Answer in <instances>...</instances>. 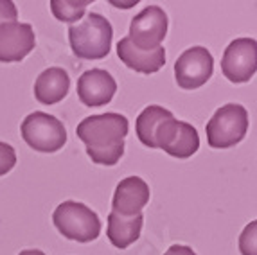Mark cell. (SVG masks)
Returning a JSON list of instances; mask_svg holds the SVG:
<instances>
[{
  "mask_svg": "<svg viewBox=\"0 0 257 255\" xmlns=\"http://www.w3.org/2000/svg\"><path fill=\"white\" fill-rule=\"evenodd\" d=\"M130 122L124 115L108 113L90 115L77 124L76 135L86 146V155L99 166H115L124 155V139Z\"/></svg>",
  "mask_w": 257,
  "mask_h": 255,
  "instance_id": "6da1fadb",
  "label": "cell"
},
{
  "mask_svg": "<svg viewBox=\"0 0 257 255\" xmlns=\"http://www.w3.org/2000/svg\"><path fill=\"white\" fill-rule=\"evenodd\" d=\"M113 29L106 17L88 13L69 27V43L79 60H103L110 54Z\"/></svg>",
  "mask_w": 257,
  "mask_h": 255,
  "instance_id": "7a4b0ae2",
  "label": "cell"
},
{
  "mask_svg": "<svg viewBox=\"0 0 257 255\" xmlns=\"http://www.w3.org/2000/svg\"><path fill=\"white\" fill-rule=\"evenodd\" d=\"M52 223L60 234L70 241L90 242L101 234V219L90 207L81 201H63L56 207Z\"/></svg>",
  "mask_w": 257,
  "mask_h": 255,
  "instance_id": "3957f363",
  "label": "cell"
},
{
  "mask_svg": "<svg viewBox=\"0 0 257 255\" xmlns=\"http://www.w3.org/2000/svg\"><path fill=\"white\" fill-rule=\"evenodd\" d=\"M207 142L214 149H227L239 144L248 132V111L246 108L230 102L218 108L205 126Z\"/></svg>",
  "mask_w": 257,
  "mask_h": 255,
  "instance_id": "277c9868",
  "label": "cell"
},
{
  "mask_svg": "<svg viewBox=\"0 0 257 255\" xmlns=\"http://www.w3.org/2000/svg\"><path fill=\"white\" fill-rule=\"evenodd\" d=\"M22 137L29 148L40 153H56L67 144V130L58 117L33 111L22 122Z\"/></svg>",
  "mask_w": 257,
  "mask_h": 255,
  "instance_id": "5b68a950",
  "label": "cell"
},
{
  "mask_svg": "<svg viewBox=\"0 0 257 255\" xmlns=\"http://www.w3.org/2000/svg\"><path fill=\"white\" fill-rule=\"evenodd\" d=\"M167 15L160 6H148L133 17L130 24L128 40L139 49V51H155L162 47L167 34Z\"/></svg>",
  "mask_w": 257,
  "mask_h": 255,
  "instance_id": "8992f818",
  "label": "cell"
},
{
  "mask_svg": "<svg viewBox=\"0 0 257 255\" xmlns=\"http://www.w3.org/2000/svg\"><path fill=\"white\" fill-rule=\"evenodd\" d=\"M214 72V60L205 47H191L180 54L175 63V79L184 90L200 88Z\"/></svg>",
  "mask_w": 257,
  "mask_h": 255,
  "instance_id": "52a82bcc",
  "label": "cell"
},
{
  "mask_svg": "<svg viewBox=\"0 0 257 255\" xmlns=\"http://www.w3.org/2000/svg\"><path fill=\"white\" fill-rule=\"evenodd\" d=\"M257 68V42L253 38H236L225 49L221 70L232 83H246Z\"/></svg>",
  "mask_w": 257,
  "mask_h": 255,
  "instance_id": "ba28073f",
  "label": "cell"
},
{
  "mask_svg": "<svg viewBox=\"0 0 257 255\" xmlns=\"http://www.w3.org/2000/svg\"><path fill=\"white\" fill-rule=\"evenodd\" d=\"M36 45L35 29L31 24L9 22L0 26V61L15 63L33 52Z\"/></svg>",
  "mask_w": 257,
  "mask_h": 255,
  "instance_id": "9c48e42d",
  "label": "cell"
},
{
  "mask_svg": "<svg viewBox=\"0 0 257 255\" xmlns=\"http://www.w3.org/2000/svg\"><path fill=\"white\" fill-rule=\"evenodd\" d=\"M150 185L141 176H128L117 183L113 200H111V212L119 216L133 217L142 214V208L150 203Z\"/></svg>",
  "mask_w": 257,
  "mask_h": 255,
  "instance_id": "30bf717a",
  "label": "cell"
},
{
  "mask_svg": "<svg viewBox=\"0 0 257 255\" xmlns=\"http://www.w3.org/2000/svg\"><path fill=\"white\" fill-rule=\"evenodd\" d=\"M117 83L110 72L103 68L86 70L77 79V97L85 106H103L113 99Z\"/></svg>",
  "mask_w": 257,
  "mask_h": 255,
  "instance_id": "8fae6325",
  "label": "cell"
},
{
  "mask_svg": "<svg viewBox=\"0 0 257 255\" xmlns=\"http://www.w3.org/2000/svg\"><path fill=\"white\" fill-rule=\"evenodd\" d=\"M117 56L126 67L141 74H155L166 65L164 47L155 49V51H139L128 40V36L120 38L119 43H117Z\"/></svg>",
  "mask_w": 257,
  "mask_h": 255,
  "instance_id": "7c38bea8",
  "label": "cell"
},
{
  "mask_svg": "<svg viewBox=\"0 0 257 255\" xmlns=\"http://www.w3.org/2000/svg\"><path fill=\"white\" fill-rule=\"evenodd\" d=\"M175 115L166 108L159 106V104H150L139 113L137 122H135V130H137L139 141L146 148H159L160 137L166 124L173 119Z\"/></svg>",
  "mask_w": 257,
  "mask_h": 255,
  "instance_id": "4fadbf2b",
  "label": "cell"
},
{
  "mask_svg": "<svg viewBox=\"0 0 257 255\" xmlns=\"http://www.w3.org/2000/svg\"><path fill=\"white\" fill-rule=\"evenodd\" d=\"M70 90V77L60 67H51L38 74L35 81V97L42 104H56L63 101Z\"/></svg>",
  "mask_w": 257,
  "mask_h": 255,
  "instance_id": "5bb4252c",
  "label": "cell"
},
{
  "mask_svg": "<svg viewBox=\"0 0 257 255\" xmlns=\"http://www.w3.org/2000/svg\"><path fill=\"white\" fill-rule=\"evenodd\" d=\"M142 225H144V216L139 214V216L126 217L119 216L115 212H110L108 216V228L106 235L110 239V242L119 250H124L130 244L137 241L141 237Z\"/></svg>",
  "mask_w": 257,
  "mask_h": 255,
  "instance_id": "9a60e30c",
  "label": "cell"
},
{
  "mask_svg": "<svg viewBox=\"0 0 257 255\" xmlns=\"http://www.w3.org/2000/svg\"><path fill=\"white\" fill-rule=\"evenodd\" d=\"M198 148H200V135H198L196 128L185 120H178V130H176L173 142L167 146L166 153L178 160H184V158L193 157Z\"/></svg>",
  "mask_w": 257,
  "mask_h": 255,
  "instance_id": "2e32d148",
  "label": "cell"
},
{
  "mask_svg": "<svg viewBox=\"0 0 257 255\" xmlns=\"http://www.w3.org/2000/svg\"><path fill=\"white\" fill-rule=\"evenodd\" d=\"M90 0H52L51 11L60 22L74 24L85 17V11Z\"/></svg>",
  "mask_w": 257,
  "mask_h": 255,
  "instance_id": "e0dca14e",
  "label": "cell"
},
{
  "mask_svg": "<svg viewBox=\"0 0 257 255\" xmlns=\"http://www.w3.org/2000/svg\"><path fill=\"white\" fill-rule=\"evenodd\" d=\"M17 166V151L13 146L0 142V176L8 175Z\"/></svg>",
  "mask_w": 257,
  "mask_h": 255,
  "instance_id": "ac0fdd59",
  "label": "cell"
},
{
  "mask_svg": "<svg viewBox=\"0 0 257 255\" xmlns=\"http://www.w3.org/2000/svg\"><path fill=\"white\" fill-rule=\"evenodd\" d=\"M255 226L257 223L252 221L250 225H246L244 232L241 234L239 248L243 255H255Z\"/></svg>",
  "mask_w": 257,
  "mask_h": 255,
  "instance_id": "d6986e66",
  "label": "cell"
},
{
  "mask_svg": "<svg viewBox=\"0 0 257 255\" xmlns=\"http://www.w3.org/2000/svg\"><path fill=\"white\" fill-rule=\"evenodd\" d=\"M18 18V9L15 2L9 0H0V26L2 24H9V22H17Z\"/></svg>",
  "mask_w": 257,
  "mask_h": 255,
  "instance_id": "ffe728a7",
  "label": "cell"
},
{
  "mask_svg": "<svg viewBox=\"0 0 257 255\" xmlns=\"http://www.w3.org/2000/svg\"><path fill=\"white\" fill-rule=\"evenodd\" d=\"M164 255H196V251L191 246H184V244H173L167 248V251Z\"/></svg>",
  "mask_w": 257,
  "mask_h": 255,
  "instance_id": "44dd1931",
  "label": "cell"
},
{
  "mask_svg": "<svg viewBox=\"0 0 257 255\" xmlns=\"http://www.w3.org/2000/svg\"><path fill=\"white\" fill-rule=\"evenodd\" d=\"M18 255H45L42 250H24V251H20Z\"/></svg>",
  "mask_w": 257,
  "mask_h": 255,
  "instance_id": "7402d4cb",
  "label": "cell"
}]
</instances>
